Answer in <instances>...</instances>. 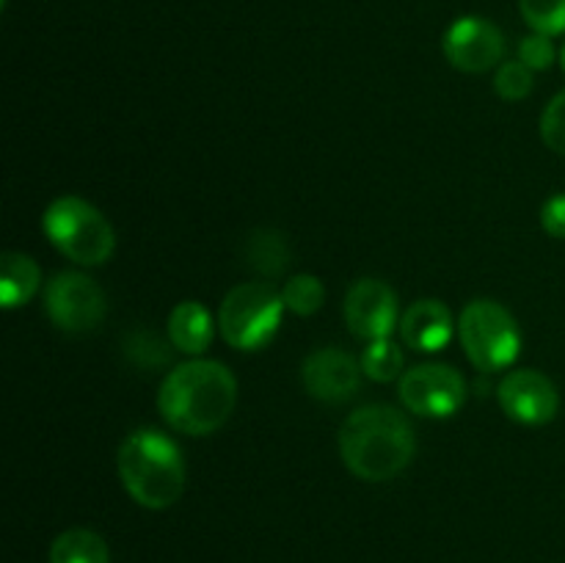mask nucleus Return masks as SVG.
Segmentation results:
<instances>
[{
	"instance_id": "nucleus-1",
	"label": "nucleus",
	"mask_w": 565,
	"mask_h": 563,
	"mask_svg": "<svg viewBox=\"0 0 565 563\" xmlns=\"http://www.w3.org/2000/svg\"><path fill=\"white\" fill-rule=\"evenodd\" d=\"M237 406V381L215 359H188L163 379L158 412L169 428L185 436H210L232 417Z\"/></svg>"
},
{
	"instance_id": "nucleus-2",
	"label": "nucleus",
	"mask_w": 565,
	"mask_h": 563,
	"mask_svg": "<svg viewBox=\"0 0 565 563\" xmlns=\"http://www.w3.org/2000/svg\"><path fill=\"white\" fill-rule=\"evenodd\" d=\"M340 456L348 472L367 484H386L412 464L417 450L414 425L390 403H370L340 425Z\"/></svg>"
},
{
	"instance_id": "nucleus-3",
	"label": "nucleus",
	"mask_w": 565,
	"mask_h": 563,
	"mask_svg": "<svg viewBox=\"0 0 565 563\" xmlns=\"http://www.w3.org/2000/svg\"><path fill=\"white\" fill-rule=\"evenodd\" d=\"M121 486L149 511H166L185 491V458L180 445L158 428H138L125 436L116 453Z\"/></svg>"
},
{
	"instance_id": "nucleus-4",
	"label": "nucleus",
	"mask_w": 565,
	"mask_h": 563,
	"mask_svg": "<svg viewBox=\"0 0 565 563\" xmlns=\"http://www.w3.org/2000/svg\"><path fill=\"white\" fill-rule=\"evenodd\" d=\"M42 230L66 259L88 268L108 263L116 248L114 224L81 196L53 199L42 215Z\"/></svg>"
},
{
	"instance_id": "nucleus-5",
	"label": "nucleus",
	"mask_w": 565,
	"mask_h": 563,
	"mask_svg": "<svg viewBox=\"0 0 565 563\" xmlns=\"http://www.w3.org/2000/svg\"><path fill=\"white\" fill-rule=\"evenodd\" d=\"M285 315L281 293L265 282H243L224 296L218 307V331L237 351H259L276 337Z\"/></svg>"
},
{
	"instance_id": "nucleus-6",
	"label": "nucleus",
	"mask_w": 565,
	"mask_h": 563,
	"mask_svg": "<svg viewBox=\"0 0 565 563\" xmlns=\"http://www.w3.org/2000/svg\"><path fill=\"white\" fill-rule=\"evenodd\" d=\"M458 337L469 362L483 373L511 368L522 351V329L516 318L491 298H475L463 307L458 318Z\"/></svg>"
},
{
	"instance_id": "nucleus-7",
	"label": "nucleus",
	"mask_w": 565,
	"mask_h": 563,
	"mask_svg": "<svg viewBox=\"0 0 565 563\" xmlns=\"http://www.w3.org/2000/svg\"><path fill=\"white\" fill-rule=\"evenodd\" d=\"M44 312L66 334H88L108 315L105 293L81 270H61L44 285Z\"/></svg>"
},
{
	"instance_id": "nucleus-8",
	"label": "nucleus",
	"mask_w": 565,
	"mask_h": 563,
	"mask_svg": "<svg viewBox=\"0 0 565 563\" xmlns=\"http://www.w3.org/2000/svg\"><path fill=\"white\" fill-rule=\"evenodd\" d=\"M401 403L425 419H447L467 401V381L452 364L428 362L406 370L397 381Z\"/></svg>"
},
{
	"instance_id": "nucleus-9",
	"label": "nucleus",
	"mask_w": 565,
	"mask_h": 563,
	"mask_svg": "<svg viewBox=\"0 0 565 563\" xmlns=\"http://www.w3.org/2000/svg\"><path fill=\"white\" fill-rule=\"evenodd\" d=\"M342 312H345V323L351 334L367 342L386 340V337L395 334L403 315L397 293L386 282L370 279V276L353 282L351 290L345 293Z\"/></svg>"
},
{
	"instance_id": "nucleus-10",
	"label": "nucleus",
	"mask_w": 565,
	"mask_h": 563,
	"mask_svg": "<svg viewBox=\"0 0 565 563\" xmlns=\"http://www.w3.org/2000/svg\"><path fill=\"white\" fill-rule=\"evenodd\" d=\"M441 50L456 70L480 75V72H489L491 66L500 64L502 53H505V39L494 22L469 14L447 28Z\"/></svg>"
},
{
	"instance_id": "nucleus-11",
	"label": "nucleus",
	"mask_w": 565,
	"mask_h": 563,
	"mask_svg": "<svg viewBox=\"0 0 565 563\" xmlns=\"http://www.w3.org/2000/svg\"><path fill=\"white\" fill-rule=\"evenodd\" d=\"M500 406L513 423L522 425H546L557 417L561 395L552 379L539 370H513L497 386Z\"/></svg>"
},
{
	"instance_id": "nucleus-12",
	"label": "nucleus",
	"mask_w": 565,
	"mask_h": 563,
	"mask_svg": "<svg viewBox=\"0 0 565 563\" xmlns=\"http://www.w3.org/2000/svg\"><path fill=\"white\" fill-rule=\"evenodd\" d=\"M362 364L342 348H320L301 364L303 390L320 403H345L362 390Z\"/></svg>"
},
{
	"instance_id": "nucleus-13",
	"label": "nucleus",
	"mask_w": 565,
	"mask_h": 563,
	"mask_svg": "<svg viewBox=\"0 0 565 563\" xmlns=\"http://www.w3.org/2000/svg\"><path fill=\"white\" fill-rule=\"evenodd\" d=\"M397 331H401V340L414 351L436 353L450 346L456 323H452V315L445 301L419 298L412 307L403 309Z\"/></svg>"
},
{
	"instance_id": "nucleus-14",
	"label": "nucleus",
	"mask_w": 565,
	"mask_h": 563,
	"mask_svg": "<svg viewBox=\"0 0 565 563\" xmlns=\"http://www.w3.org/2000/svg\"><path fill=\"white\" fill-rule=\"evenodd\" d=\"M215 329H218V320H213L207 307L199 301H180L166 320L171 348L188 357H202L213 346Z\"/></svg>"
},
{
	"instance_id": "nucleus-15",
	"label": "nucleus",
	"mask_w": 565,
	"mask_h": 563,
	"mask_svg": "<svg viewBox=\"0 0 565 563\" xmlns=\"http://www.w3.org/2000/svg\"><path fill=\"white\" fill-rule=\"evenodd\" d=\"M42 287V270L33 257L22 252H6L0 257V298L3 309L25 307Z\"/></svg>"
},
{
	"instance_id": "nucleus-16",
	"label": "nucleus",
	"mask_w": 565,
	"mask_h": 563,
	"mask_svg": "<svg viewBox=\"0 0 565 563\" xmlns=\"http://www.w3.org/2000/svg\"><path fill=\"white\" fill-rule=\"evenodd\" d=\"M50 563H110L108 541L88 528H70L50 544Z\"/></svg>"
},
{
	"instance_id": "nucleus-17",
	"label": "nucleus",
	"mask_w": 565,
	"mask_h": 563,
	"mask_svg": "<svg viewBox=\"0 0 565 563\" xmlns=\"http://www.w3.org/2000/svg\"><path fill=\"white\" fill-rule=\"evenodd\" d=\"M359 364H362L364 375L379 381V384L401 381V375L406 373V370H403V351L392 342V337L367 342V348H364L362 357H359Z\"/></svg>"
},
{
	"instance_id": "nucleus-18",
	"label": "nucleus",
	"mask_w": 565,
	"mask_h": 563,
	"mask_svg": "<svg viewBox=\"0 0 565 563\" xmlns=\"http://www.w3.org/2000/svg\"><path fill=\"white\" fill-rule=\"evenodd\" d=\"M281 301H285L287 312L298 315V318H309V315L323 307L326 287L315 274H296L285 282Z\"/></svg>"
},
{
	"instance_id": "nucleus-19",
	"label": "nucleus",
	"mask_w": 565,
	"mask_h": 563,
	"mask_svg": "<svg viewBox=\"0 0 565 563\" xmlns=\"http://www.w3.org/2000/svg\"><path fill=\"white\" fill-rule=\"evenodd\" d=\"M519 9L535 33L546 36L565 33V0H519Z\"/></svg>"
},
{
	"instance_id": "nucleus-20",
	"label": "nucleus",
	"mask_w": 565,
	"mask_h": 563,
	"mask_svg": "<svg viewBox=\"0 0 565 563\" xmlns=\"http://www.w3.org/2000/svg\"><path fill=\"white\" fill-rule=\"evenodd\" d=\"M494 92L508 103H519L533 92V70L522 61H505L494 75Z\"/></svg>"
},
{
	"instance_id": "nucleus-21",
	"label": "nucleus",
	"mask_w": 565,
	"mask_h": 563,
	"mask_svg": "<svg viewBox=\"0 0 565 563\" xmlns=\"http://www.w3.org/2000/svg\"><path fill=\"white\" fill-rule=\"evenodd\" d=\"M541 138L552 152L565 155V88L546 103L541 114Z\"/></svg>"
},
{
	"instance_id": "nucleus-22",
	"label": "nucleus",
	"mask_w": 565,
	"mask_h": 563,
	"mask_svg": "<svg viewBox=\"0 0 565 563\" xmlns=\"http://www.w3.org/2000/svg\"><path fill=\"white\" fill-rule=\"evenodd\" d=\"M557 59V50L555 44H552V36H546V33H530V36H524L522 42H519V61L522 64H527L533 72H544L550 70L552 64H555Z\"/></svg>"
},
{
	"instance_id": "nucleus-23",
	"label": "nucleus",
	"mask_w": 565,
	"mask_h": 563,
	"mask_svg": "<svg viewBox=\"0 0 565 563\" xmlns=\"http://www.w3.org/2000/svg\"><path fill=\"white\" fill-rule=\"evenodd\" d=\"M169 346H166L160 337L149 334V331H138V334H132V342L130 348H127V353H130L132 362H138L141 368H152V364L158 368V364L169 362Z\"/></svg>"
},
{
	"instance_id": "nucleus-24",
	"label": "nucleus",
	"mask_w": 565,
	"mask_h": 563,
	"mask_svg": "<svg viewBox=\"0 0 565 563\" xmlns=\"http://www.w3.org/2000/svg\"><path fill=\"white\" fill-rule=\"evenodd\" d=\"M541 226L546 235L565 241V193H555L541 208Z\"/></svg>"
},
{
	"instance_id": "nucleus-25",
	"label": "nucleus",
	"mask_w": 565,
	"mask_h": 563,
	"mask_svg": "<svg viewBox=\"0 0 565 563\" xmlns=\"http://www.w3.org/2000/svg\"><path fill=\"white\" fill-rule=\"evenodd\" d=\"M561 66H563V72H565V42H563V47H561Z\"/></svg>"
}]
</instances>
